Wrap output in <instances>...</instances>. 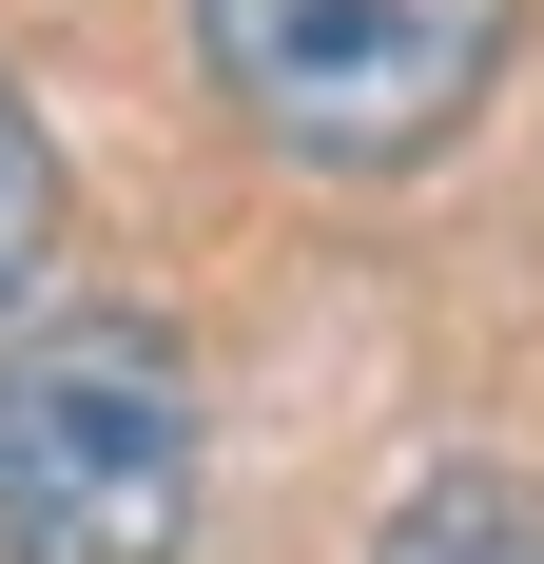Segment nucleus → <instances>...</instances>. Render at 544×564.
<instances>
[{"label":"nucleus","mask_w":544,"mask_h":564,"mask_svg":"<svg viewBox=\"0 0 544 564\" xmlns=\"http://www.w3.org/2000/svg\"><path fill=\"white\" fill-rule=\"evenodd\" d=\"M215 98L312 175H409L447 156L505 78V0H195Z\"/></svg>","instance_id":"obj_2"},{"label":"nucleus","mask_w":544,"mask_h":564,"mask_svg":"<svg viewBox=\"0 0 544 564\" xmlns=\"http://www.w3.org/2000/svg\"><path fill=\"white\" fill-rule=\"evenodd\" d=\"M370 564H544V487H505V467H428V487L389 507Z\"/></svg>","instance_id":"obj_3"},{"label":"nucleus","mask_w":544,"mask_h":564,"mask_svg":"<svg viewBox=\"0 0 544 564\" xmlns=\"http://www.w3.org/2000/svg\"><path fill=\"white\" fill-rule=\"evenodd\" d=\"M195 545V370L137 312L0 332V564H175Z\"/></svg>","instance_id":"obj_1"},{"label":"nucleus","mask_w":544,"mask_h":564,"mask_svg":"<svg viewBox=\"0 0 544 564\" xmlns=\"http://www.w3.org/2000/svg\"><path fill=\"white\" fill-rule=\"evenodd\" d=\"M40 253H58V137H40V98L0 78V312L40 292Z\"/></svg>","instance_id":"obj_4"}]
</instances>
